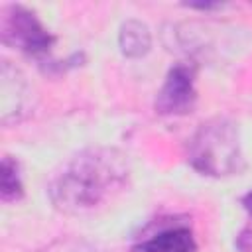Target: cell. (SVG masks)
<instances>
[{"mask_svg":"<svg viewBox=\"0 0 252 252\" xmlns=\"http://www.w3.org/2000/svg\"><path fill=\"white\" fill-rule=\"evenodd\" d=\"M130 177L128 156L116 148L94 146L75 154L53 173L47 195L65 215H85L120 193Z\"/></svg>","mask_w":252,"mask_h":252,"instance_id":"obj_1","label":"cell"},{"mask_svg":"<svg viewBox=\"0 0 252 252\" xmlns=\"http://www.w3.org/2000/svg\"><path fill=\"white\" fill-rule=\"evenodd\" d=\"M187 161L201 175L230 177L246 169L238 126L226 116H215L199 124L187 140Z\"/></svg>","mask_w":252,"mask_h":252,"instance_id":"obj_2","label":"cell"},{"mask_svg":"<svg viewBox=\"0 0 252 252\" xmlns=\"http://www.w3.org/2000/svg\"><path fill=\"white\" fill-rule=\"evenodd\" d=\"M0 35L2 43L20 49L32 57H45L55 43V35L37 20V16L22 6L10 4L2 8L0 14Z\"/></svg>","mask_w":252,"mask_h":252,"instance_id":"obj_3","label":"cell"},{"mask_svg":"<svg viewBox=\"0 0 252 252\" xmlns=\"http://www.w3.org/2000/svg\"><path fill=\"white\" fill-rule=\"evenodd\" d=\"M197 67L193 63L181 61L175 63L161 85V89L156 94L154 108L161 116H183L189 114L195 108L197 102Z\"/></svg>","mask_w":252,"mask_h":252,"instance_id":"obj_4","label":"cell"},{"mask_svg":"<svg viewBox=\"0 0 252 252\" xmlns=\"http://www.w3.org/2000/svg\"><path fill=\"white\" fill-rule=\"evenodd\" d=\"M35 106V91L26 79V75L2 61L0 69V120L4 126L22 122Z\"/></svg>","mask_w":252,"mask_h":252,"instance_id":"obj_5","label":"cell"},{"mask_svg":"<svg viewBox=\"0 0 252 252\" xmlns=\"http://www.w3.org/2000/svg\"><path fill=\"white\" fill-rule=\"evenodd\" d=\"M132 252H197V240L187 222L171 220L163 224L158 220V230L140 238Z\"/></svg>","mask_w":252,"mask_h":252,"instance_id":"obj_6","label":"cell"},{"mask_svg":"<svg viewBox=\"0 0 252 252\" xmlns=\"http://www.w3.org/2000/svg\"><path fill=\"white\" fill-rule=\"evenodd\" d=\"M118 47H120V53L128 59H140L148 55V51L152 49L150 28L142 20H136V18L126 20L118 32Z\"/></svg>","mask_w":252,"mask_h":252,"instance_id":"obj_7","label":"cell"},{"mask_svg":"<svg viewBox=\"0 0 252 252\" xmlns=\"http://www.w3.org/2000/svg\"><path fill=\"white\" fill-rule=\"evenodd\" d=\"M24 197V183L20 163L12 156H4L0 163V199L4 203H18Z\"/></svg>","mask_w":252,"mask_h":252,"instance_id":"obj_8","label":"cell"},{"mask_svg":"<svg viewBox=\"0 0 252 252\" xmlns=\"http://www.w3.org/2000/svg\"><path fill=\"white\" fill-rule=\"evenodd\" d=\"M236 248L238 252H252V228H244L236 236Z\"/></svg>","mask_w":252,"mask_h":252,"instance_id":"obj_9","label":"cell"},{"mask_svg":"<svg viewBox=\"0 0 252 252\" xmlns=\"http://www.w3.org/2000/svg\"><path fill=\"white\" fill-rule=\"evenodd\" d=\"M183 6H187V8H193V10H217V8H220V4H217V2H187V4H183Z\"/></svg>","mask_w":252,"mask_h":252,"instance_id":"obj_10","label":"cell"},{"mask_svg":"<svg viewBox=\"0 0 252 252\" xmlns=\"http://www.w3.org/2000/svg\"><path fill=\"white\" fill-rule=\"evenodd\" d=\"M242 207H244L246 213L252 217V191H248V193L242 197Z\"/></svg>","mask_w":252,"mask_h":252,"instance_id":"obj_11","label":"cell"}]
</instances>
